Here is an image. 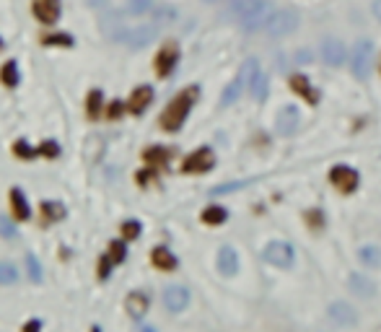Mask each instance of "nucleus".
<instances>
[{
  "label": "nucleus",
  "mask_w": 381,
  "mask_h": 332,
  "mask_svg": "<svg viewBox=\"0 0 381 332\" xmlns=\"http://www.w3.org/2000/svg\"><path fill=\"white\" fill-rule=\"evenodd\" d=\"M197 94H200L197 86H190L171 99L169 107L164 109V115H161V119H159L161 128L166 130V133H177V130L184 125V119H187V115H190L192 104L197 101Z\"/></svg>",
  "instance_id": "f257e3e1"
},
{
  "label": "nucleus",
  "mask_w": 381,
  "mask_h": 332,
  "mask_svg": "<svg viewBox=\"0 0 381 332\" xmlns=\"http://www.w3.org/2000/svg\"><path fill=\"white\" fill-rule=\"evenodd\" d=\"M117 42L127 44V47H146L156 39V26L153 23H143V26H127V29H119V32L112 34Z\"/></svg>",
  "instance_id": "f03ea898"
},
{
  "label": "nucleus",
  "mask_w": 381,
  "mask_h": 332,
  "mask_svg": "<svg viewBox=\"0 0 381 332\" xmlns=\"http://www.w3.org/2000/svg\"><path fill=\"white\" fill-rule=\"evenodd\" d=\"M265 29L270 37H288L298 29V13L293 8H277L273 11Z\"/></svg>",
  "instance_id": "7ed1b4c3"
},
{
  "label": "nucleus",
  "mask_w": 381,
  "mask_h": 332,
  "mask_svg": "<svg viewBox=\"0 0 381 332\" xmlns=\"http://www.w3.org/2000/svg\"><path fill=\"white\" fill-rule=\"evenodd\" d=\"M373 70V42L371 39H360L353 50V75L366 81Z\"/></svg>",
  "instance_id": "20e7f679"
},
{
  "label": "nucleus",
  "mask_w": 381,
  "mask_h": 332,
  "mask_svg": "<svg viewBox=\"0 0 381 332\" xmlns=\"http://www.w3.org/2000/svg\"><path fill=\"white\" fill-rule=\"evenodd\" d=\"M270 16H273L270 3H267V0H260L254 8H249V11L244 13V16H239V21H242L244 32L254 34V32H260V29H265L267 21H270Z\"/></svg>",
  "instance_id": "39448f33"
},
{
  "label": "nucleus",
  "mask_w": 381,
  "mask_h": 332,
  "mask_svg": "<svg viewBox=\"0 0 381 332\" xmlns=\"http://www.w3.org/2000/svg\"><path fill=\"white\" fill-rule=\"evenodd\" d=\"M244 70H246V86L252 91V97L257 99V101H265L270 84H267V75L262 73L260 63H257V60H246Z\"/></svg>",
  "instance_id": "423d86ee"
},
{
  "label": "nucleus",
  "mask_w": 381,
  "mask_h": 332,
  "mask_svg": "<svg viewBox=\"0 0 381 332\" xmlns=\"http://www.w3.org/2000/svg\"><path fill=\"white\" fill-rule=\"evenodd\" d=\"M265 260L270 265H275V268H293V262H296V252H293V246L288 244V242H270L265 246Z\"/></svg>",
  "instance_id": "0eeeda50"
},
{
  "label": "nucleus",
  "mask_w": 381,
  "mask_h": 332,
  "mask_svg": "<svg viewBox=\"0 0 381 332\" xmlns=\"http://www.w3.org/2000/svg\"><path fill=\"white\" fill-rule=\"evenodd\" d=\"M213 166H215V153L202 146V148H197L195 153H190V156L184 159L182 172L184 174H205V172H211Z\"/></svg>",
  "instance_id": "6e6552de"
},
{
  "label": "nucleus",
  "mask_w": 381,
  "mask_h": 332,
  "mask_svg": "<svg viewBox=\"0 0 381 332\" xmlns=\"http://www.w3.org/2000/svg\"><path fill=\"white\" fill-rule=\"evenodd\" d=\"M329 182L338 187L340 193H353L355 187H358L360 177L358 172L353 169V166H345V164H340V166H332V172H329Z\"/></svg>",
  "instance_id": "1a4fd4ad"
},
{
  "label": "nucleus",
  "mask_w": 381,
  "mask_h": 332,
  "mask_svg": "<svg viewBox=\"0 0 381 332\" xmlns=\"http://www.w3.org/2000/svg\"><path fill=\"white\" fill-rule=\"evenodd\" d=\"M177 60H179V50H177V44L169 42L164 44L159 50V55H156V73L161 75V78H169L171 70L177 68Z\"/></svg>",
  "instance_id": "9d476101"
},
{
  "label": "nucleus",
  "mask_w": 381,
  "mask_h": 332,
  "mask_svg": "<svg viewBox=\"0 0 381 332\" xmlns=\"http://www.w3.org/2000/svg\"><path fill=\"white\" fill-rule=\"evenodd\" d=\"M298 122H301V115H298L296 107H283L280 112H277V119H275V128H277V135H283V138H288V135H293L298 130Z\"/></svg>",
  "instance_id": "9b49d317"
},
{
  "label": "nucleus",
  "mask_w": 381,
  "mask_h": 332,
  "mask_svg": "<svg viewBox=\"0 0 381 332\" xmlns=\"http://www.w3.org/2000/svg\"><path fill=\"white\" fill-rule=\"evenodd\" d=\"M329 320L335 322V324H340V327H353L358 322V311L353 309L348 301H335L329 306Z\"/></svg>",
  "instance_id": "f8f14e48"
},
{
  "label": "nucleus",
  "mask_w": 381,
  "mask_h": 332,
  "mask_svg": "<svg viewBox=\"0 0 381 332\" xmlns=\"http://www.w3.org/2000/svg\"><path fill=\"white\" fill-rule=\"evenodd\" d=\"M34 16L42 23L52 26L60 19V0H34Z\"/></svg>",
  "instance_id": "ddd939ff"
},
{
  "label": "nucleus",
  "mask_w": 381,
  "mask_h": 332,
  "mask_svg": "<svg viewBox=\"0 0 381 332\" xmlns=\"http://www.w3.org/2000/svg\"><path fill=\"white\" fill-rule=\"evenodd\" d=\"M322 57H324V63L329 68H340V65L345 63V57H348L345 44L340 42V39H324V44H322Z\"/></svg>",
  "instance_id": "4468645a"
},
{
  "label": "nucleus",
  "mask_w": 381,
  "mask_h": 332,
  "mask_svg": "<svg viewBox=\"0 0 381 332\" xmlns=\"http://www.w3.org/2000/svg\"><path fill=\"white\" fill-rule=\"evenodd\" d=\"M164 304L169 311H184L187 304H190V291L184 286H169L164 291Z\"/></svg>",
  "instance_id": "2eb2a0df"
},
{
  "label": "nucleus",
  "mask_w": 381,
  "mask_h": 332,
  "mask_svg": "<svg viewBox=\"0 0 381 332\" xmlns=\"http://www.w3.org/2000/svg\"><path fill=\"white\" fill-rule=\"evenodd\" d=\"M150 101H153V88L150 86H138L135 91H133L130 101H127V109H130L133 115H143V112L148 109Z\"/></svg>",
  "instance_id": "dca6fc26"
},
{
  "label": "nucleus",
  "mask_w": 381,
  "mask_h": 332,
  "mask_svg": "<svg viewBox=\"0 0 381 332\" xmlns=\"http://www.w3.org/2000/svg\"><path fill=\"white\" fill-rule=\"evenodd\" d=\"M350 291H353L355 296H360V299H371V296L376 293V283L371 278H366L363 273H353V275H350Z\"/></svg>",
  "instance_id": "f3484780"
},
{
  "label": "nucleus",
  "mask_w": 381,
  "mask_h": 332,
  "mask_svg": "<svg viewBox=\"0 0 381 332\" xmlns=\"http://www.w3.org/2000/svg\"><path fill=\"white\" fill-rule=\"evenodd\" d=\"M218 270H221L223 275H236V270H239V255H236L233 246H221V252H218Z\"/></svg>",
  "instance_id": "a211bd4d"
},
{
  "label": "nucleus",
  "mask_w": 381,
  "mask_h": 332,
  "mask_svg": "<svg viewBox=\"0 0 381 332\" xmlns=\"http://www.w3.org/2000/svg\"><path fill=\"white\" fill-rule=\"evenodd\" d=\"M244 86H246V70H244V68H242V73L236 75V78H233L231 84L226 86V91H223V97H221V104H223V107H231L233 101H236V99L242 97Z\"/></svg>",
  "instance_id": "6ab92c4d"
},
{
  "label": "nucleus",
  "mask_w": 381,
  "mask_h": 332,
  "mask_svg": "<svg viewBox=\"0 0 381 332\" xmlns=\"http://www.w3.org/2000/svg\"><path fill=\"white\" fill-rule=\"evenodd\" d=\"M291 88L296 91L298 97H304L309 101V104H317L319 101V94L311 88V84H309V78L306 75H301V73H296V75H291Z\"/></svg>",
  "instance_id": "aec40b11"
},
{
  "label": "nucleus",
  "mask_w": 381,
  "mask_h": 332,
  "mask_svg": "<svg viewBox=\"0 0 381 332\" xmlns=\"http://www.w3.org/2000/svg\"><path fill=\"white\" fill-rule=\"evenodd\" d=\"M8 197H11V208H13L16 221H29V218H32V208H29V203H26V195H23L19 187H13Z\"/></svg>",
  "instance_id": "412c9836"
},
{
  "label": "nucleus",
  "mask_w": 381,
  "mask_h": 332,
  "mask_svg": "<svg viewBox=\"0 0 381 332\" xmlns=\"http://www.w3.org/2000/svg\"><path fill=\"white\" fill-rule=\"evenodd\" d=\"M148 293H143V291H133L130 296L125 299V309L133 314V317H143L146 311H148Z\"/></svg>",
  "instance_id": "4be33fe9"
},
{
  "label": "nucleus",
  "mask_w": 381,
  "mask_h": 332,
  "mask_svg": "<svg viewBox=\"0 0 381 332\" xmlns=\"http://www.w3.org/2000/svg\"><path fill=\"white\" fill-rule=\"evenodd\" d=\"M150 260H153V265L159 270H177V257L171 255L166 246H156Z\"/></svg>",
  "instance_id": "5701e85b"
},
{
  "label": "nucleus",
  "mask_w": 381,
  "mask_h": 332,
  "mask_svg": "<svg viewBox=\"0 0 381 332\" xmlns=\"http://www.w3.org/2000/svg\"><path fill=\"white\" fill-rule=\"evenodd\" d=\"M143 159H146V164H148L150 169H159V166H166V161H169V150L161 148V146H153V148H148L146 153H143Z\"/></svg>",
  "instance_id": "b1692460"
},
{
  "label": "nucleus",
  "mask_w": 381,
  "mask_h": 332,
  "mask_svg": "<svg viewBox=\"0 0 381 332\" xmlns=\"http://www.w3.org/2000/svg\"><path fill=\"white\" fill-rule=\"evenodd\" d=\"M101 104H104V94H101L99 88H94V91L88 94V99H86V112H88V119H99V115H101Z\"/></svg>",
  "instance_id": "393cba45"
},
{
  "label": "nucleus",
  "mask_w": 381,
  "mask_h": 332,
  "mask_svg": "<svg viewBox=\"0 0 381 332\" xmlns=\"http://www.w3.org/2000/svg\"><path fill=\"white\" fill-rule=\"evenodd\" d=\"M226 218H228V213H226V208H221V205H211V208L202 211V224H208V226H218V224H223Z\"/></svg>",
  "instance_id": "a878e982"
},
{
  "label": "nucleus",
  "mask_w": 381,
  "mask_h": 332,
  "mask_svg": "<svg viewBox=\"0 0 381 332\" xmlns=\"http://www.w3.org/2000/svg\"><path fill=\"white\" fill-rule=\"evenodd\" d=\"M42 218H44V224H55V221L65 218V208L60 203L47 200V203H42Z\"/></svg>",
  "instance_id": "bb28decb"
},
{
  "label": "nucleus",
  "mask_w": 381,
  "mask_h": 332,
  "mask_svg": "<svg viewBox=\"0 0 381 332\" xmlns=\"http://www.w3.org/2000/svg\"><path fill=\"white\" fill-rule=\"evenodd\" d=\"M0 81H3L6 86H16V84H19V65H16V60H8V63L3 65Z\"/></svg>",
  "instance_id": "cd10ccee"
},
{
  "label": "nucleus",
  "mask_w": 381,
  "mask_h": 332,
  "mask_svg": "<svg viewBox=\"0 0 381 332\" xmlns=\"http://www.w3.org/2000/svg\"><path fill=\"white\" fill-rule=\"evenodd\" d=\"M360 260H363L366 268H379L381 252L376 249V246H363V249H360Z\"/></svg>",
  "instance_id": "c85d7f7f"
},
{
  "label": "nucleus",
  "mask_w": 381,
  "mask_h": 332,
  "mask_svg": "<svg viewBox=\"0 0 381 332\" xmlns=\"http://www.w3.org/2000/svg\"><path fill=\"white\" fill-rule=\"evenodd\" d=\"M16 280H19V273H16V268H13L11 262H0V283L3 286H11Z\"/></svg>",
  "instance_id": "c756f323"
},
{
  "label": "nucleus",
  "mask_w": 381,
  "mask_h": 332,
  "mask_svg": "<svg viewBox=\"0 0 381 332\" xmlns=\"http://www.w3.org/2000/svg\"><path fill=\"white\" fill-rule=\"evenodd\" d=\"M13 153L21 156V159H37V156H39V148H32L26 140H19V143L13 146Z\"/></svg>",
  "instance_id": "7c9ffc66"
},
{
  "label": "nucleus",
  "mask_w": 381,
  "mask_h": 332,
  "mask_svg": "<svg viewBox=\"0 0 381 332\" xmlns=\"http://www.w3.org/2000/svg\"><path fill=\"white\" fill-rule=\"evenodd\" d=\"M106 255H109V260H112L115 265H119V262L127 257V249H125V244H122V242H112Z\"/></svg>",
  "instance_id": "2f4dec72"
},
{
  "label": "nucleus",
  "mask_w": 381,
  "mask_h": 332,
  "mask_svg": "<svg viewBox=\"0 0 381 332\" xmlns=\"http://www.w3.org/2000/svg\"><path fill=\"white\" fill-rule=\"evenodd\" d=\"M231 3V11L236 13V16H244V13L249 11V8H254L260 0H228Z\"/></svg>",
  "instance_id": "473e14b6"
},
{
  "label": "nucleus",
  "mask_w": 381,
  "mask_h": 332,
  "mask_svg": "<svg viewBox=\"0 0 381 332\" xmlns=\"http://www.w3.org/2000/svg\"><path fill=\"white\" fill-rule=\"evenodd\" d=\"M122 236H125L127 242L138 239V236H140V224H138V221H125V224H122Z\"/></svg>",
  "instance_id": "72a5a7b5"
},
{
  "label": "nucleus",
  "mask_w": 381,
  "mask_h": 332,
  "mask_svg": "<svg viewBox=\"0 0 381 332\" xmlns=\"http://www.w3.org/2000/svg\"><path fill=\"white\" fill-rule=\"evenodd\" d=\"M26 268H29V278L32 280H42V268H39V262H37V257L34 255H26Z\"/></svg>",
  "instance_id": "f704fd0d"
},
{
  "label": "nucleus",
  "mask_w": 381,
  "mask_h": 332,
  "mask_svg": "<svg viewBox=\"0 0 381 332\" xmlns=\"http://www.w3.org/2000/svg\"><path fill=\"white\" fill-rule=\"evenodd\" d=\"M44 44H63V47H73V37H70V34H50V37H44Z\"/></svg>",
  "instance_id": "c9c22d12"
},
{
  "label": "nucleus",
  "mask_w": 381,
  "mask_h": 332,
  "mask_svg": "<svg viewBox=\"0 0 381 332\" xmlns=\"http://www.w3.org/2000/svg\"><path fill=\"white\" fill-rule=\"evenodd\" d=\"M112 268H115V262L109 260V255H104V257L99 260V270H96V275H99V280H106V278H109V273H112Z\"/></svg>",
  "instance_id": "e433bc0d"
},
{
  "label": "nucleus",
  "mask_w": 381,
  "mask_h": 332,
  "mask_svg": "<svg viewBox=\"0 0 381 332\" xmlns=\"http://www.w3.org/2000/svg\"><path fill=\"white\" fill-rule=\"evenodd\" d=\"M39 156H47V159H55V156H60V146L55 143V140H47L39 146Z\"/></svg>",
  "instance_id": "4c0bfd02"
},
{
  "label": "nucleus",
  "mask_w": 381,
  "mask_h": 332,
  "mask_svg": "<svg viewBox=\"0 0 381 332\" xmlns=\"http://www.w3.org/2000/svg\"><path fill=\"white\" fill-rule=\"evenodd\" d=\"M153 8V3L150 0H130V13H148Z\"/></svg>",
  "instance_id": "58836bf2"
},
{
  "label": "nucleus",
  "mask_w": 381,
  "mask_h": 332,
  "mask_svg": "<svg viewBox=\"0 0 381 332\" xmlns=\"http://www.w3.org/2000/svg\"><path fill=\"white\" fill-rule=\"evenodd\" d=\"M0 236H6V239L16 236V226H13L8 218H3V215H0Z\"/></svg>",
  "instance_id": "ea45409f"
},
{
  "label": "nucleus",
  "mask_w": 381,
  "mask_h": 332,
  "mask_svg": "<svg viewBox=\"0 0 381 332\" xmlns=\"http://www.w3.org/2000/svg\"><path fill=\"white\" fill-rule=\"evenodd\" d=\"M122 112H125V104L117 99V101H112L109 104V112H106V117L109 119H117V117H122Z\"/></svg>",
  "instance_id": "a19ab883"
},
{
  "label": "nucleus",
  "mask_w": 381,
  "mask_h": 332,
  "mask_svg": "<svg viewBox=\"0 0 381 332\" xmlns=\"http://www.w3.org/2000/svg\"><path fill=\"white\" fill-rule=\"evenodd\" d=\"M246 182H233V184H221V187H215L213 190V195H226V193H231V190H239V187H244Z\"/></svg>",
  "instance_id": "79ce46f5"
},
{
  "label": "nucleus",
  "mask_w": 381,
  "mask_h": 332,
  "mask_svg": "<svg viewBox=\"0 0 381 332\" xmlns=\"http://www.w3.org/2000/svg\"><path fill=\"white\" fill-rule=\"evenodd\" d=\"M39 330H42V322L39 320H29L23 324V332H39Z\"/></svg>",
  "instance_id": "37998d69"
},
{
  "label": "nucleus",
  "mask_w": 381,
  "mask_h": 332,
  "mask_svg": "<svg viewBox=\"0 0 381 332\" xmlns=\"http://www.w3.org/2000/svg\"><path fill=\"white\" fill-rule=\"evenodd\" d=\"M306 221H309L311 226H314V228H319V226H322V213H319V211H317V213L311 211V213L306 215Z\"/></svg>",
  "instance_id": "c03bdc74"
},
{
  "label": "nucleus",
  "mask_w": 381,
  "mask_h": 332,
  "mask_svg": "<svg viewBox=\"0 0 381 332\" xmlns=\"http://www.w3.org/2000/svg\"><path fill=\"white\" fill-rule=\"evenodd\" d=\"M150 179H153V169H148V172L138 174V184H148Z\"/></svg>",
  "instance_id": "a18cd8bd"
},
{
  "label": "nucleus",
  "mask_w": 381,
  "mask_h": 332,
  "mask_svg": "<svg viewBox=\"0 0 381 332\" xmlns=\"http://www.w3.org/2000/svg\"><path fill=\"white\" fill-rule=\"evenodd\" d=\"M373 16H376V19L381 21V0H376V3H373Z\"/></svg>",
  "instance_id": "49530a36"
},
{
  "label": "nucleus",
  "mask_w": 381,
  "mask_h": 332,
  "mask_svg": "<svg viewBox=\"0 0 381 332\" xmlns=\"http://www.w3.org/2000/svg\"><path fill=\"white\" fill-rule=\"evenodd\" d=\"M91 6H104V0H88Z\"/></svg>",
  "instance_id": "de8ad7c7"
},
{
  "label": "nucleus",
  "mask_w": 381,
  "mask_h": 332,
  "mask_svg": "<svg viewBox=\"0 0 381 332\" xmlns=\"http://www.w3.org/2000/svg\"><path fill=\"white\" fill-rule=\"evenodd\" d=\"M140 332H156V330H153V327H143Z\"/></svg>",
  "instance_id": "09e8293b"
},
{
  "label": "nucleus",
  "mask_w": 381,
  "mask_h": 332,
  "mask_svg": "<svg viewBox=\"0 0 381 332\" xmlns=\"http://www.w3.org/2000/svg\"><path fill=\"white\" fill-rule=\"evenodd\" d=\"M91 332H101V327H91Z\"/></svg>",
  "instance_id": "8fccbe9b"
},
{
  "label": "nucleus",
  "mask_w": 381,
  "mask_h": 332,
  "mask_svg": "<svg viewBox=\"0 0 381 332\" xmlns=\"http://www.w3.org/2000/svg\"><path fill=\"white\" fill-rule=\"evenodd\" d=\"M205 3H221V0H205Z\"/></svg>",
  "instance_id": "3c124183"
},
{
  "label": "nucleus",
  "mask_w": 381,
  "mask_h": 332,
  "mask_svg": "<svg viewBox=\"0 0 381 332\" xmlns=\"http://www.w3.org/2000/svg\"><path fill=\"white\" fill-rule=\"evenodd\" d=\"M0 50H3V39H0Z\"/></svg>",
  "instance_id": "603ef678"
}]
</instances>
